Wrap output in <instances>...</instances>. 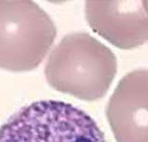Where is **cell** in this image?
Listing matches in <instances>:
<instances>
[{"instance_id": "3", "label": "cell", "mask_w": 148, "mask_h": 142, "mask_svg": "<svg viewBox=\"0 0 148 142\" xmlns=\"http://www.w3.org/2000/svg\"><path fill=\"white\" fill-rule=\"evenodd\" d=\"M56 27L33 1H0V68L12 72L35 69L56 37Z\"/></svg>"}, {"instance_id": "5", "label": "cell", "mask_w": 148, "mask_h": 142, "mask_svg": "<svg viewBox=\"0 0 148 142\" xmlns=\"http://www.w3.org/2000/svg\"><path fill=\"white\" fill-rule=\"evenodd\" d=\"M93 31L118 48L131 50L148 41V15L141 1H86Z\"/></svg>"}, {"instance_id": "1", "label": "cell", "mask_w": 148, "mask_h": 142, "mask_svg": "<svg viewBox=\"0 0 148 142\" xmlns=\"http://www.w3.org/2000/svg\"><path fill=\"white\" fill-rule=\"evenodd\" d=\"M45 76L51 86L80 100L104 97L117 73L110 49L87 33L66 35L49 56Z\"/></svg>"}, {"instance_id": "6", "label": "cell", "mask_w": 148, "mask_h": 142, "mask_svg": "<svg viewBox=\"0 0 148 142\" xmlns=\"http://www.w3.org/2000/svg\"><path fill=\"white\" fill-rule=\"evenodd\" d=\"M143 6L144 7V10L148 15V1H143Z\"/></svg>"}, {"instance_id": "4", "label": "cell", "mask_w": 148, "mask_h": 142, "mask_svg": "<svg viewBox=\"0 0 148 142\" xmlns=\"http://www.w3.org/2000/svg\"><path fill=\"white\" fill-rule=\"evenodd\" d=\"M117 142H148V69H136L120 80L107 107Z\"/></svg>"}, {"instance_id": "2", "label": "cell", "mask_w": 148, "mask_h": 142, "mask_svg": "<svg viewBox=\"0 0 148 142\" xmlns=\"http://www.w3.org/2000/svg\"><path fill=\"white\" fill-rule=\"evenodd\" d=\"M0 142H107L85 111L57 100L27 105L0 127Z\"/></svg>"}]
</instances>
